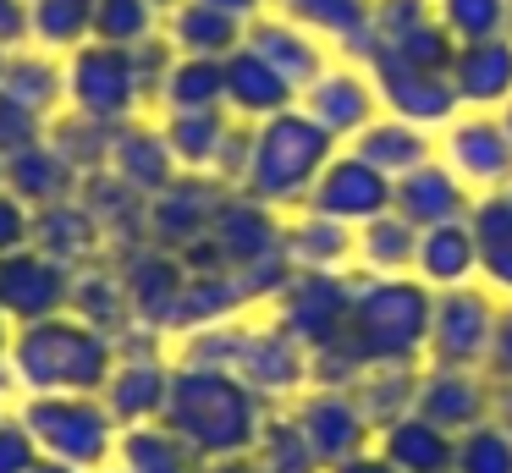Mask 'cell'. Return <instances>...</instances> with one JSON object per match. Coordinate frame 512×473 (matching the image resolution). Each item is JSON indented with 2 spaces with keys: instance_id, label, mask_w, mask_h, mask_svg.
<instances>
[{
  "instance_id": "1",
  "label": "cell",
  "mask_w": 512,
  "mask_h": 473,
  "mask_svg": "<svg viewBox=\"0 0 512 473\" xmlns=\"http://www.w3.org/2000/svg\"><path fill=\"white\" fill-rule=\"evenodd\" d=\"M430 303L435 292L413 275H358L347 330L336 352L309 358V385H347L364 369L386 363H424V336H430Z\"/></svg>"
},
{
  "instance_id": "2",
  "label": "cell",
  "mask_w": 512,
  "mask_h": 473,
  "mask_svg": "<svg viewBox=\"0 0 512 473\" xmlns=\"http://www.w3.org/2000/svg\"><path fill=\"white\" fill-rule=\"evenodd\" d=\"M160 424L188 440L204 462H232L259 446V435L270 424V402L226 369L171 363V391Z\"/></svg>"
},
{
  "instance_id": "3",
  "label": "cell",
  "mask_w": 512,
  "mask_h": 473,
  "mask_svg": "<svg viewBox=\"0 0 512 473\" xmlns=\"http://www.w3.org/2000/svg\"><path fill=\"white\" fill-rule=\"evenodd\" d=\"M6 363L23 396H100L116 369V336L78 314H56L39 325H17Z\"/></svg>"
},
{
  "instance_id": "4",
  "label": "cell",
  "mask_w": 512,
  "mask_h": 473,
  "mask_svg": "<svg viewBox=\"0 0 512 473\" xmlns=\"http://www.w3.org/2000/svg\"><path fill=\"white\" fill-rule=\"evenodd\" d=\"M336 149H342V143H336L325 127H314V121L292 105V110H281V116H270V121L254 127L248 171H243V187H237V193L254 198V204H265V209H276V215L281 209L298 215V209L309 204L314 182H320V171L331 165Z\"/></svg>"
},
{
  "instance_id": "5",
  "label": "cell",
  "mask_w": 512,
  "mask_h": 473,
  "mask_svg": "<svg viewBox=\"0 0 512 473\" xmlns=\"http://www.w3.org/2000/svg\"><path fill=\"white\" fill-rule=\"evenodd\" d=\"M171 66V44L155 39L144 50H111V44H83L61 61L67 72V105L72 116L94 127H127L144 99L160 94V77Z\"/></svg>"
},
{
  "instance_id": "6",
  "label": "cell",
  "mask_w": 512,
  "mask_h": 473,
  "mask_svg": "<svg viewBox=\"0 0 512 473\" xmlns=\"http://www.w3.org/2000/svg\"><path fill=\"white\" fill-rule=\"evenodd\" d=\"M17 418L28 424V435L39 440V451L78 473H100L116 462V440L122 424L111 418V407L100 396H23Z\"/></svg>"
},
{
  "instance_id": "7",
  "label": "cell",
  "mask_w": 512,
  "mask_h": 473,
  "mask_svg": "<svg viewBox=\"0 0 512 473\" xmlns=\"http://www.w3.org/2000/svg\"><path fill=\"white\" fill-rule=\"evenodd\" d=\"M353 286H358V270H292V281L270 297L276 303V325L309 358H325V352H336V341L347 330Z\"/></svg>"
},
{
  "instance_id": "8",
  "label": "cell",
  "mask_w": 512,
  "mask_h": 473,
  "mask_svg": "<svg viewBox=\"0 0 512 473\" xmlns=\"http://www.w3.org/2000/svg\"><path fill=\"white\" fill-rule=\"evenodd\" d=\"M501 297L490 286L468 281L452 292H435L430 303V336H424V363H446V369H485L490 341H496Z\"/></svg>"
},
{
  "instance_id": "9",
  "label": "cell",
  "mask_w": 512,
  "mask_h": 473,
  "mask_svg": "<svg viewBox=\"0 0 512 473\" xmlns=\"http://www.w3.org/2000/svg\"><path fill=\"white\" fill-rule=\"evenodd\" d=\"M435 160H441L474 198L512 193V138H507V127H501V116L457 110V116L435 132Z\"/></svg>"
},
{
  "instance_id": "10",
  "label": "cell",
  "mask_w": 512,
  "mask_h": 473,
  "mask_svg": "<svg viewBox=\"0 0 512 473\" xmlns=\"http://www.w3.org/2000/svg\"><path fill=\"white\" fill-rule=\"evenodd\" d=\"M155 336H160V330L133 325L122 341H116V369H111V380H105L100 402L111 407V418H116L122 429H133V424H160V413H166L171 363L160 358Z\"/></svg>"
},
{
  "instance_id": "11",
  "label": "cell",
  "mask_w": 512,
  "mask_h": 473,
  "mask_svg": "<svg viewBox=\"0 0 512 473\" xmlns=\"http://www.w3.org/2000/svg\"><path fill=\"white\" fill-rule=\"evenodd\" d=\"M72 286H78V270L28 242V248L0 259V319L17 330V325L72 314Z\"/></svg>"
},
{
  "instance_id": "12",
  "label": "cell",
  "mask_w": 512,
  "mask_h": 473,
  "mask_svg": "<svg viewBox=\"0 0 512 473\" xmlns=\"http://www.w3.org/2000/svg\"><path fill=\"white\" fill-rule=\"evenodd\" d=\"M287 418L298 424V435L309 440L314 462H320L325 473L353 462V457H364L369 440H375V429H369L364 407L353 402V391H336V385H309V391L287 407Z\"/></svg>"
},
{
  "instance_id": "13",
  "label": "cell",
  "mask_w": 512,
  "mask_h": 473,
  "mask_svg": "<svg viewBox=\"0 0 512 473\" xmlns=\"http://www.w3.org/2000/svg\"><path fill=\"white\" fill-rule=\"evenodd\" d=\"M298 110L314 121V127H325L336 143H353L358 132L369 127V121L380 116V94H375V77L364 72V66L353 61H331L320 77H314L309 88L298 94Z\"/></svg>"
},
{
  "instance_id": "14",
  "label": "cell",
  "mask_w": 512,
  "mask_h": 473,
  "mask_svg": "<svg viewBox=\"0 0 512 473\" xmlns=\"http://www.w3.org/2000/svg\"><path fill=\"white\" fill-rule=\"evenodd\" d=\"M303 209H314V215H325V220H342V226L358 231V226H369V220L391 215V176H380L375 165L358 160L353 149H336Z\"/></svg>"
},
{
  "instance_id": "15",
  "label": "cell",
  "mask_w": 512,
  "mask_h": 473,
  "mask_svg": "<svg viewBox=\"0 0 512 473\" xmlns=\"http://www.w3.org/2000/svg\"><path fill=\"white\" fill-rule=\"evenodd\" d=\"M413 413L430 418L435 429H446V435H463V429L485 424V418L496 413V380H490L485 369H446V363H424Z\"/></svg>"
},
{
  "instance_id": "16",
  "label": "cell",
  "mask_w": 512,
  "mask_h": 473,
  "mask_svg": "<svg viewBox=\"0 0 512 473\" xmlns=\"http://www.w3.org/2000/svg\"><path fill=\"white\" fill-rule=\"evenodd\" d=\"M375 77V94H380V110L397 121H413L424 132H441L446 121L457 116V88L446 72H413V66H364Z\"/></svg>"
},
{
  "instance_id": "17",
  "label": "cell",
  "mask_w": 512,
  "mask_h": 473,
  "mask_svg": "<svg viewBox=\"0 0 512 473\" xmlns=\"http://www.w3.org/2000/svg\"><path fill=\"white\" fill-rule=\"evenodd\" d=\"M391 215H402L413 231H430V226H452V220L474 215V193L446 171L441 160L408 171L402 182H391Z\"/></svg>"
},
{
  "instance_id": "18",
  "label": "cell",
  "mask_w": 512,
  "mask_h": 473,
  "mask_svg": "<svg viewBox=\"0 0 512 473\" xmlns=\"http://www.w3.org/2000/svg\"><path fill=\"white\" fill-rule=\"evenodd\" d=\"M446 77H452L457 105L463 110H485V116H496V110L512 99V33H501V39H479V44H457Z\"/></svg>"
},
{
  "instance_id": "19",
  "label": "cell",
  "mask_w": 512,
  "mask_h": 473,
  "mask_svg": "<svg viewBox=\"0 0 512 473\" xmlns=\"http://www.w3.org/2000/svg\"><path fill=\"white\" fill-rule=\"evenodd\" d=\"M122 286H127V303H133V319L144 330H177L182 286H188V270H182L177 253L166 248L138 253L133 264H122Z\"/></svg>"
},
{
  "instance_id": "20",
  "label": "cell",
  "mask_w": 512,
  "mask_h": 473,
  "mask_svg": "<svg viewBox=\"0 0 512 473\" xmlns=\"http://www.w3.org/2000/svg\"><path fill=\"white\" fill-rule=\"evenodd\" d=\"M243 44H248L254 55H265V61L276 66V72L287 77V83L298 88V94L325 72V66L336 61L331 44L314 39V33H309V28H298V22L276 17V11H265L259 22H248V39H243Z\"/></svg>"
},
{
  "instance_id": "21",
  "label": "cell",
  "mask_w": 512,
  "mask_h": 473,
  "mask_svg": "<svg viewBox=\"0 0 512 473\" xmlns=\"http://www.w3.org/2000/svg\"><path fill=\"white\" fill-rule=\"evenodd\" d=\"M221 72H226V110H232L237 121H248V127H259V121H270V116L298 105V88H292L265 55L248 50V44L226 55Z\"/></svg>"
},
{
  "instance_id": "22",
  "label": "cell",
  "mask_w": 512,
  "mask_h": 473,
  "mask_svg": "<svg viewBox=\"0 0 512 473\" xmlns=\"http://www.w3.org/2000/svg\"><path fill=\"white\" fill-rule=\"evenodd\" d=\"M369 6H375V0H270L276 17L309 28L314 39H325L353 66L369 61Z\"/></svg>"
},
{
  "instance_id": "23",
  "label": "cell",
  "mask_w": 512,
  "mask_h": 473,
  "mask_svg": "<svg viewBox=\"0 0 512 473\" xmlns=\"http://www.w3.org/2000/svg\"><path fill=\"white\" fill-rule=\"evenodd\" d=\"M105 171H111L122 187H133V193L149 204L155 193H166V187L177 182L182 165L171 160L160 127H138V121H127V127H116V138H111V160H105Z\"/></svg>"
},
{
  "instance_id": "24",
  "label": "cell",
  "mask_w": 512,
  "mask_h": 473,
  "mask_svg": "<svg viewBox=\"0 0 512 473\" xmlns=\"http://www.w3.org/2000/svg\"><path fill=\"white\" fill-rule=\"evenodd\" d=\"M160 39L171 44V55H199V61H226L232 50H243L248 22L226 17V11L204 6V0H182L166 22H160Z\"/></svg>"
},
{
  "instance_id": "25",
  "label": "cell",
  "mask_w": 512,
  "mask_h": 473,
  "mask_svg": "<svg viewBox=\"0 0 512 473\" xmlns=\"http://www.w3.org/2000/svg\"><path fill=\"white\" fill-rule=\"evenodd\" d=\"M413 281H424L430 292H452V286L479 281L474 226H468V220H452V226L419 231V248H413Z\"/></svg>"
},
{
  "instance_id": "26",
  "label": "cell",
  "mask_w": 512,
  "mask_h": 473,
  "mask_svg": "<svg viewBox=\"0 0 512 473\" xmlns=\"http://www.w3.org/2000/svg\"><path fill=\"white\" fill-rule=\"evenodd\" d=\"M347 149H353L358 160H369L380 176L402 182L408 171H419V165L435 160V132H424V127H413V121H397V116H386V110H380V116L369 121V127L347 143Z\"/></svg>"
},
{
  "instance_id": "27",
  "label": "cell",
  "mask_w": 512,
  "mask_h": 473,
  "mask_svg": "<svg viewBox=\"0 0 512 473\" xmlns=\"http://www.w3.org/2000/svg\"><path fill=\"white\" fill-rule=\"evenodd\" d=\"M358 231L342 220H325L314 209H298L292 220H281V253L292 270H353Z\"/></svg>"
},
{
  "instance_id": "28",
  "label": "cell",
  "mask_w": 512,
  "mask_h": 473,
  "mask_svg": "<svg viewBox=\"0 0 512 473\" xmlns=\"http://www.w3.org/2000/svg\"><path fill=\"white\" fill-rule=\"evenodd\" d=\"M6 187H12L28 209H45V204H61V198H78L83 193V171L45 138V143H34V149H23V154L6 160Z\"/></svg>"
},
{
  "instance_id": "29",
  "label": "cell",
  "mask_w": 512,
  "mask_h": 473,
  "mask_svg": "<svg viewBox=\"0 0 512 473\" xmlns=\"http://www.w3.org/2000/svg\"><path fill=\"white\" fill-rule=\"evenodd\" d=\"M232 127H237L232 110H166V121H160V138H166L171 160H177L182 171L215 176V160H221Z\"/></svg>"
},
{
  "instance_id": "30",
  "label": "cell",
  "mask_w": 512,
  "mask_h": 473,
  "mask_svg": "<svg viewBox=\"0 0 512 473\" xmlns=\"http://www.w3.org/2000/svg\"><path fill=\"white\" fill-rule=\"evenodd\" d=\"M375 451L391 462L397 473H452V457H457V435L435 429L430 418L408 413L397 424H386L375 435Z\"/></svg>"
},
{
  "instance_id": "31",
  "label": "cell",
  "mask_w": 512,
  "mask_h": 473,
  "mask_svg": "<svg viewBox=\"0 0 512 473\" xmlns=\"http://www.w3.org/2000/svg\"><path fill=\"white\" fill-rule=\"evenodd\" d=\"M474 248H479V286L512 303V193H485L474 198Z\"/></svg>"
},
{
  "instance_id": "32",
  "label": "cell",
  "mask_w": 512,
  "mask_h": 473,
  "mask_svg": "<svg viewBox=\"0 0 512 473\" xmlns=\"http://www.w3.org/2000/svg\"><path fill=\"white\" fill-rule=\"evenodd\" d=\"M34 248L50 253V259H61V264H72V270H83V259L100 248V220L83 204V193L34 209Z\"/></svg>"
},
{
  "instance_id": "33",
  "label": "cell",
  "mask_w": 512,
  "mask_h": 473,
  "mask_svg": "<svg viewBox=\"0 0 512 473\" xmlns=\"http://www.w3.org/2000/svg\"><path fill=\"white\" fill-rule=\"evenodd\" d=\"M0 94L28 105V110H39V116H50V110L67 99V72L56 66V55L23 44V50L0 55Z\"/></svg>"
},
{
  "instance_id": "34",
  "label": "cell",
  "mask_w": 512,
  "mask_h": 473,
  "mask_svg": "<svg viewBox=\"0 0 512 473\" xmlns=\"http://www.w3.org/2000/svg\"><path fill=\"white\" fill-rule=\"evenodd\" d=\"M116 462L127 473H210V462L188 446L182 435H171L166 424H133L116 440Z\"/></svg>"
},
{
  "instance_id": "35",
  "label": "cell",
  "mask_w": 512,
  "mask_h": 473,
  "mask_svg": "<svg viewBox=\"0 0 512 473\" xmlns=\"http://www.w3.org/2000/svg\"><path fill=\"white\" fill-rule=\"evenodd\" d=\"M419 369L424 363H386V369H364L347 391H353V402L364 407L369 429H386L397 424V418L413 413V396H419Z\"/></svg>"
},
{
  "instance_id": "36",
  "label": "cell",
  "mask_w": 512,
  "mask_h": 473,
  "mask_svg": "<svg viewBox=\"0 0 512 473\" xmlns=\"http://www.w3.org/2000/svg\"><path fill=\"white\" fill-rule=\"evenodd\" d=\"M94 39V0H28V44L45 55H72Z\"/></svg>"
},
{
  "instance_id": "37",
  "label": "cell",
  "mask_w": 512,
  "mask_h": 473,
  "mask_svg": "<svg viewBox=\"0 0 512 473\" xmlns=\"http://www.w3.org/2000/svg\"><path fill=\"white\" fill-rule=\"evenodd\" d=\"M413 248H419V231L402 215H380L369 226H358L353 270L358 275H413Z\"/></svg>"
},
{
  "instance_id": "38",
  "label": "cell",
  "mask_w": 512,
  "mask_h": 473,
  "mask_svg": "<svg viewBox=\"0 0 512 473\" xmlns=\"http://www.w3.org/2000/svg\"><path fill=\"white\" fill-rule=\"evenodd\" d=\"M160 105L166 110H226V72L221 61H199V55H171L166 77H160Z\"/></svg>"
},
{
  "instance_id": "39",
  "label": "cell",
  "mask_w": 512,
  "mask_h": 473,
  "mask_svg": "<svg viewBox=\"0 0 512 473\" xmlns=\"http://www.w3.org/2000/svg\"><path fill=\"white\" fill-rule=\"evenodd\" d=\"M160 11L149 0H94V44L111 50H144L160 39Z\"/></svg>"
},
{
  "instance_id": "40",
  "label": "cell",
  "mask_w": 512,
  "mask_h": 473,
  "mask_svg": "<svg viewBox=\"0 0 512 473\" xmlns=\"http://www.w3.org/2000/svg\"><path fill=\"white\" fill-rule=\"evenodd\" d=\"M435 22L452 44H479L512 33V0H435Z\"/></svg>"
},
{
  "instance_id": "41",
  "label": "cell",
  "mask_w": 512,
  "mask_h": 473,
  "mask_svg": "<svg viewBox=\"0 0 512 473\" xmlns=\"http://www.w3.org/2000/svg\"><path fill=\"white\" fill-rule=\"evenodd\" d=\"M248 462H254V473H325L287 413H270V424L259 435V446L248 451Z\"/></svg>"
},
{
  "instance_id": "42",
  "label": "cell",
  "mask_w": 512,
  "mask_h": 473,
  "mask_svg": "<svg viewBox=\"0 0 512 473\" xmlns=\"http://www.w3.org/2000/svg\"><path fill=\"white\" fill-rule=\"evenodd\" d=\"M452 473H512V435L496 424V418L463 429V435H457Z\"/></svg>"
},
{
  "instance_id": "43",
  "label": "cell",
  "mask_w": 512,
  "mask_h": 473,
  "mask_svg": "<svg viewBox=\"0 0 512 473\" xmlns=\"http://www.w3.org/2000/svg\"><path fill=\"white\" fill-rule=\"evenodd\" d=\"M45 127H50V116H39V110H28V105H17V99L0 94V160H12V154L45 143L50 138Z\"/></svg>"
},
{
  "instance_id": "44",
  "label": "cell",
  "mask_w": 512,
  "mask_h": 473,
  "mask_svg": "<svg viewBox=\"0 0 512 473\" xmlns=\"http://www.w3.org/2000/svg\"><path fill=\"white\" fill-rule=\"evenodd\" d=\"M45 457L39 440L28 435V424L17 413H0V473H34V462Z\"/></svg>"
},
{
  "instance_id": "45",
  "label": "cell",
  "mask_w": 512,
  "mask_h": 473,
  "mask_svg": "<svg viewBox=\"0 0 512 473\" xmlns=\"http://www.w3.org/2000/svg\"><path fill=\"white\" fill-rule=\"evenodd\" d=\"M28 242H34V209H28L12 187H0V259L28 248Z\"/></svg>"
},
{
  "instance_id": "46",
  "label": "cell",
  "mask_w": 512,
  "mask_h": 473,
  "mask_svg": "<svg viewBox=\"0 0 512 473\" xmlns=\"http://www.w3.org/2000/svg\"><path fill=\"white\" fill-rule=\"evenodd\" d=\"M485 374H490L496 385H512V303H501V319H496V341H490Z\"/></svg>"
},
{
  "instance_id": "47",
  "label": "cell",
  "mask_w": 512,
  "mask_h": 473,
  "mask_svg": "<svg viewBox=\"0 0 512 473\" xmlns=\"http://www.w3.org/2000/svg\"><path fill=\"white\" fill-rule=\"evenodd\" d=\"M28 44V0H0V55Z\"/></svg>"
},
{
  "instance_id": "48",
  "label": "cell",
  "mask_w": 512,
  "mask_h": 473,
  "mask_svg": "<svg viewBox=\"0 0 512 473\" xmlns=\"http://www.w3.org/2000/svg\"><path fill=\"white\" fill-rule=\"evenodd\" d=\"M204 6L226 11V17H237V22H259L270 11V0H204Z\"/></svg>"
},
{
  "instance_id": "49",
  "label": "cell",
  "mask_w": 512,
  "mask_h": 473,
  "mask_svg": "<svg viewBox=\"0 0 512 473\" xmlns=\"http://www.w3.org/2000/svg\"><path fill=\"white\" fill-rule=\"evenodd\" d=\"M331 473H397V468H391V462H386V457H380V451H375V446H369V451H364V457H353V462H342V468H331Z\"/></svg>"
},
{
  "instance_id": "50",
  "label": "cell",
  "mask_w": 512,
  "mask_h": 473,
  "mask_svg": "<svg viewBox=\"0 0 512 473\" xmlns=\"http://www.w3.org/2000/svg\"><path fill=\"white\" fill-rule=\"evenodd\" d=\"M490 418L512 435V385H496V413H490Z\"/></svg>"
},
{
  "instance_id": "51",
  "label": "cell",
  "mask_w": 512,
  "mask_h": 473,
  "mask_svg": "<svg viewBox=\"0 0 512 473\" xmlns=\"http://www.w3.org/2000/svg\"><path fill=\"white\" fill-rule=\"evenodd\" d=\"M210 473H254L248 457H232V462H210Z\"/></svg>"
},
{
  "instance_id": "52",
  "label": "cell",
  "mask_w": 512,
  "mask_h": 473,
  "mask_svg": "<svg viewBox=\"0 0 512 473\" xmlns=\"http://www.w3.org/2000/svg\"><path fill=\"white\" fill-rule=\"evenodd\" d=\"M34 473H78V468H67V462H56V457H39Z\"/></svg>"
},
{
  "instance_id": "53",
  "label": "cell",
  "mask_w": 512,
  "mask_h": 473,
  "mask_svg": "<svg viewBox=\"0 0 512 473\" xmlns=\"http://www.w3.org/2000/svg\"><path fill=\"white\" fill-rule=\"evenodd\" d=\"M149 6H155V11H160V17H171V11H177V6H182V0H149Z\"/></svg>"
},
{
  "instance_id": "54",
  "label": "cell",
  "mask_w": 512,
  "mask_h": 473,
  "mask_svg": "<svg viewBox=\"0 0 512 473\" xmlns=\"http://www.w3.org/2000/svg\"><path fill=\"white\" fill-rule=\"evenodd\" d=\"M6 347H12V325L0 319V358H6Z\"/></svg>"
},
{
  "instance_id": "55",
  "label": "cell",
  "mask_w": 512,
  "mask_h": 473,
  "mask_svg": "<svg viewBox=\"0 0 512 473\" xmlns=\"http://www.w3.org/2000/svg\"><path fill=\"white\" fill-rule=\"evenodd\" d=\"M496 116H501V127H507V138H512V99H507V105L496 110Z\"/></svg>"
},
{
  "instance_id": "56",
  "label": "cell",
  "mask_w": 512,
  "mask_h": 473,
  "mask_svg": "<svg viewBox=\"0 0 512 473\" xmlns=\"http://www.w3.org/2000/svg\"><path fill=\"white\" fill-rule=\"evenodd\" d=\"M100 473H127V468H122V462H111V468H100Z\"/></svg>"
},
{
  "instance_id": "57",
  "label": "cell",
  "mask_w": 512,
  "mask_h": 473,
  "mask_svg": "<svg viewBox=\"0 0 512 473\" xmlns=\"http://www.w3.org/2000/svg\"><path fill=\"white\" fill-rule=\"evenodd\" d=\"M0 187H6V160H0Z\"/></svg>"
}]
</instances>
